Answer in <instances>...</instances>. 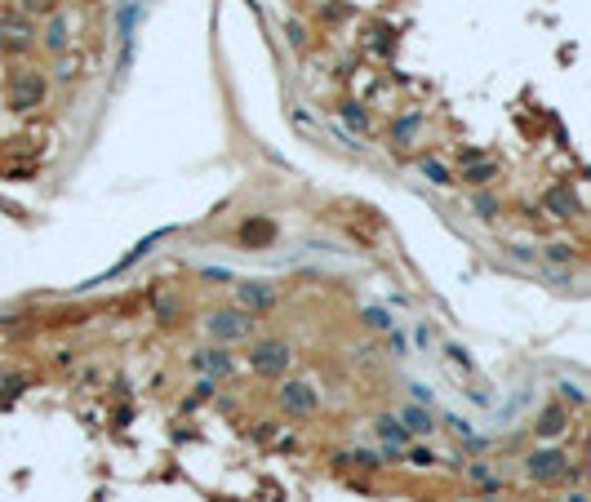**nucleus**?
<instances>
[{
    "label": "nucleus",
    "mask_w": 591,
    "mask_h": 502,
    "mask_svg": "<svg viewBox=\"0 0 591 502\" xmlns=\"http://www.w3.org/2000/svg\"><path fill=\"white\" fill-rule=\"evenodd\" d=\"M45 94H50V80H45L40 71H14V76H9V107H14V112L40 107Z\"/></svg>",
    "instance_id": "1"
},
{
    "label": "nucleus",
    "mask_w": 591,
    "mask_h": 502,
    "mask_svg": "<svg viewBox=\"0 0 591 502\" xmlns=\"http://www.w3.org/2000/svg\"><path fill=\"white\" fill-rule=\"evenodd\" d=\"M249 329H253V316L249 311H218V316H209V334L223 338V342L249 338Z\"/></svg>",
    "instance_id": "2"
},
{
    "label": "nucleus",
    "mask_w": 591,
    "mask_h": 502,
    "mask_svg": "<svg viewBox=\"0 0 591 502\" xmlns=\"http://www.w3.org/2000/svg\"><path fill=\"white\" fill-rule=\"evenodd\" d=\"M249 364L258 374H285L289 369V347H285V342H258L253 356H249Z\"/></svg>",
    "instance_id": "3"
},
{
    "label": "nucleus",
    "mask_w": 591,
    "mask_h": 502,
    "mask_svg": "<svg viewBox=\"0 0 591 502\" xmlns=\"http://www.w3.org/2000/svg\"><path fill=\"white\" fill-rule=\"evenodd\" d=\"M0 49L5 54H27L31 49V22L27 18H0Z\"/></svg>",
    "instance_id": "4"
},
{
    "label": "nucleus",
    "mask_w": 591,
    "mask_h": 502,
    "mask_svg": "<svg viewBox=\"0 0 591 502\" xmlns=\"http://www.w3.org/2000/svg\"><path fill=\"white\" fill-rule=\"evenodd\" d=\"M280 409L294 413V418H303V413L316 409V391H311L307 383H289V387L280 391Z\"/></svg>",
    "instance_id": "5"
},
{
    "label": "nucleus",
    "mask_w": 591,
    "mask_h": 502,
    "mask_svg": "<svg viewBox=\"0 0 591 502\" xmlns=\"http://www.w3.org/2000/svg\"><path fill=\"white\" fill-rule=\"evenodd\" d=\"M525 471L534 475V480H556V475L564 471V458L556 454V449H542V454H534L525 462Z\"/></svg>",
    "instance_id": "6"
},
{
    "label": "nucleus",
    "mask_w": 591,
    "mask_h": 502,
    "mask_svg": "<svg viewBox=\"0 0 591 502\" xmlns=\"http://www.w3.org/2000/svg\"><path fill=\"white\" fill-rule=\"evenodd\" d=\"M191 364H196L200 374H209V378L232 374V356H227V351H196V356H191Z\"/></svg>",
    "instance_id": "7"
},
{
    "label": "nucleus",
    "mask_w": 591,
    "mask_h": 502,
    "mask_svg": "<svg viewBox=\"0 0 591 502\" xmlns=\"http://www.w3.org/2000/svg\"><path fill=\"white\" fill-rule=\"evenodd\" d=\"M236 298L245 302L249 311H271V302H276V293L267 285H236Z\"/></svg>",
    "instance_id": "8"
},
{
    "label": "nucleus",
    "mask_w": 591,
    "mask_h": 502,
    "mask_svg": "<svg viewBox=\"0 0 591 502\" xmlns=\"http://www.w3.org/2000/svg\"><path fill=\"white\" fill-rule=\"evenodd\" d=\"M401 422H405L409 436H431V431H436V422H431V413L422 409V405H418V409H414V405L401 409Z\"/></svg>",
    "instance_id": "9"
},
{
    "label": "nucleus",
    "mask_w": 591,
    "mask_h": 502,
    "mask_svg": "<svg viewBox=\"0 0 591 502\" xmlns=\"http://www.w3.org/2000/svg\"><path fill=\"white\" fill-rule=\"evenodd\" d=\"M373 431H378L382 440H387V445H391V449H401V445H405V440H409V431H405V422H401V418H391V413H382V418H378V422H373Z\"/></svg>",
    "instance_id": "10"
},
{
    "label": "nucleus",
    "mask_w": 591,
    "mask_h": 502,
    "mask_svg": "<svg viewBox=\"0 0 591 502\" xmlns=\"http://www.w3.org/2000/svg\"><path fill=\"white\" fill-rule=\"evenodd\" d=\"M564 431V409L560 405H551V409H542V418H538V436H560Z\"/></svg>",
    "instance_id": "11"
},
{
    "label": "nucleus",
    "mask_w": 591,
    "mask_h": 502,
    "mask_svg": "<svg viewBox=\"0 0 591 502\" xmlns=\"http://www.w3.org/2000/svg\"><path fill=\"white\" fill-rule=\"evenodd\" d=\"M45 49H50V54L67 49V18H50V27H45Z\"/></svg>",
    "instance_id": "12"
},
{
    "label": "nucleus",
    "mask_w": 591,
    "mask_h": 502,
    "mask_svg": "<svg viewBox=\"0 0 591 502\" xmlns=\"http://www.w3.org/2000/svg\"><path fill=\"white\" fill-rule=\"evenodd\" d=\"M547 209H556V214H574V209H578L574 191H569V187H551V191H547Z\"/></svg>",
    "instance_id": "13"
},
{
    "label": "nucleus",
    "mask_w": 591,
    "mask_h": 502,
    "mask_svg": "<svg viewBox=\"0 0 591 502\" xmlns=\"http://www.w3.org/2000/svg\"><path fill=\"white\" fill-rule=\"evenodd\" d=\"M414 133H418V116H401V120L391 125V142H396V147H405L409 138H414Z\"/></svg>",
    "instance_id": "14"
},
{
    "label": "nucleus",
    "mask_w": 591,
    "mask_h": 502,
    "mask_svg": "<svg viewBox=\"0 0 591 502\" xmlns=\"http://www.w3.org/2000/svg\"><path fill=\"white\" fill-rule=\"evenodd\" d=\"M463 178L472 182V187H480V182H489V178H493V165H489V161H485V165H480V161H472V165H467V174H463Z\"/></svg>",
    "instance_id": "15"
},
{
    "label": "nucleus",
    "mask_w": 591,
    "mask_h": 502,
    "mask_svg": "<svg viewBox=\"0 0 591 502\" xmlns=\"http://www.w3.org/2000/svg\"><path fill=\"white\" fill-rule=\"evenodd\" d=\"M472 209H476L480 218H498V200H493V195H485V191H480L476 200H472Z\"/></svg>",
    "instance_id": "16"
},
{
    "label": "nucleus",
    "mask_w": 591,
    "mask_h": 502,
    "mask_svg": "<svg viewBox=\"0 0 591 502\" xmlns=\"http://www.w3.org/2000/svg\"><path fill=\"white\" fill-rule=\"evenodd\" d=\"M422 174L436 182V187H444V182H449V169H444L440 161H422Z\"/></svg>",
    "instance_id": "17"
},
{
    "label": "nucleus",
    "mask_w": 591,
    "mask_h": 502,
    "mask_svg": "<svg viewBox=\"0 0 591 502\" xmlns=\"http://www.w3.org/2000/svg\"><path fill=\"white\" fill-rule=\"evenodd\" d=\"M343 116H347V125H352V129H369V116L360 112L356 103H347V107H343Z\"/></svg>",
    "instance_id": "18"
},
{
    "label": "nucleus",
    "mask_w": 591,
    "mask_h": 502,
    "mask_svg": "<svg viewBox=\"0 0 591 502\" xmlns=\"http://www.w3.org/2000/svg\"><path fill=\"white\" fill-rule=\"evenodd\" d=\"M467 475H472L476 485H485V489H498V480H493V471H489V467H480V462H476V467H467Z\"/></svg>",
    "instance_id": "19"
},
{
    "label": "nucleus",
    "mask_w": 591,
    "mask_h": 502,
    "mask_svg": "<svg viewBox=\"0 0 591 502\" xmlns=\"http://www.w3.org/2000/svg\"><path fill=\"white\" fill-rule=\"evenodd\" d=\"M365 325H369V329H387V325H391V316H387V311H378V307H369V311H365Z\"/></svg>",
    "instance_id": "20"
},
{
    "label": "nucleus",
    "mask_w": 591,
    "mask_h": 502,
    "mask_svg": "<svg viewBox=\"0 0 591 502\" xmlns=\"http://www.w3.org/2000/svg\"><path fill=\"white\" fill-rule=\"evenodd\" d=\"M245 240H258V236H271V223H245V231H240Z\"/></svg>",
    "instance_id": "21"
},
{
    "label": "nucleus",
    "mask_w": 591,
    "mask_h": 502,
    "mask_svg": "<svg viewBox=\"0 0 591 502\" xmlns=\"http://www.w3.org/2000/svg\"><path fill=\"white\" fill-rule=\"evenodd\" d=\"M409 462H414V467H431L436 458H431V449H409Z\"/></svg>",
    "instance_id": "22"
},
{
    "label": "nucleus",
    "mask_w": 591,
    "mask_h": 502,
    "mask_svg": "<svg viewBox=\"0 0 591 502\" xmlns=\"http://www.w3.org/2000/svg\"><path fill=\"white\" fill-rule=\"evenodd\" d=\"M22 9H27V14H50L54 0H22Z\"/></svg>",
    "instance_id": "23"
},
{
    "label": "nucleus",
    "mask_w": 591,
    "mask_h": 502,
    "mask_svg": "<svg viewBox=\"0 0 591 502\" xmlns=\"http://www.w3.org/2000/svg\"><path fill=\"white\" fill-rule=\"evenodd\" d=\"M547 263H569V244H551V249H547Z\"/></svg>",
    "instance_id": "24"
},
{
    "label": "nucleus",
    "mask_w": 591,
    "mask_h": 502,
    "mask_svg": "<svg viewBox=\"0 0 591 502\" xmlns=\"http://www.w3.org/2000/svg\"><path fill=\"white\" fill-rule=\"evenodd\" d=\"M560 391H564V400H574V405H578V400H583V391H578V387H574V383H564V387H560Z\"/></svg>",
    "instance_id": "25"
}]
</instances>
